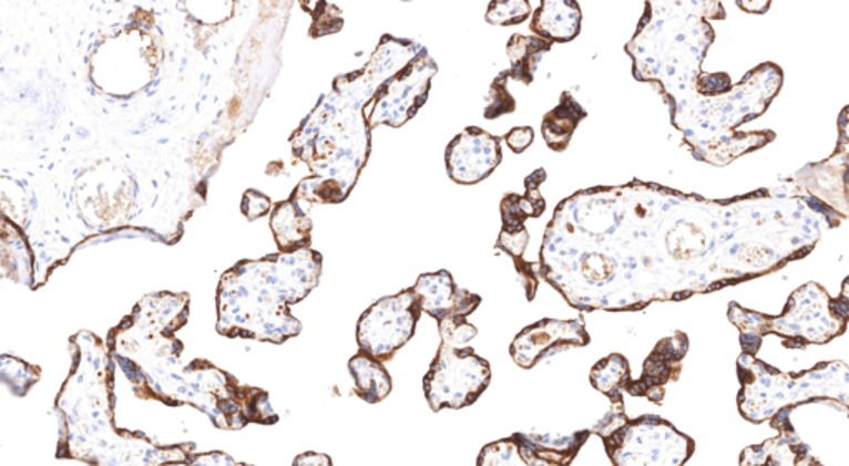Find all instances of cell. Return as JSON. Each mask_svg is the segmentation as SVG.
Masks as SVG:
<instances>
[{
  "instance_id": "cell-1",
  "label": "cell",
  "mask_w": 849,
  "mask_h": 466,
  "mask_svg": "<svg viewBox=\"0 0 849 466\" xmlns=\"http://www.w3.org/2000/svg\"><path fill=\"white\" fill-rule=\"evenodd\" d=\"M655 183L583 189L558 205L540 276L581 311H638L708 292L697 271L735 211Z\"/></svg>"
},
{
  "instance_id": "cell-2",
  "label": "cell",
  "mask_w": 849,
  "mask_h": 466,
  "mask_svg": "<svg viewBox=\"0 0 849 466\" xmlns=\"http://www.w3.org/2000/svg\"><path fill=\"white\" fill-rule=\"evenodd\" d=\"M705 19H725L722 3L645 2L636 35L626 45L634 79L651 83L668 112L694 99L702 60L715 39Z\"/></svg>"
},
{
  "instance_id": "cell-3",
  "label": "cell",
  "mask_w": 849,
  "mask_h": 466,
  "mask_svg": "<svg viewBox=\"0 0 849 466\" xmlns=\"http://www.w3.org/2000/svg\"><path fill=\"white\" fill-rule=\"evenodd\" d=\"M603 444L614 466H684L695 451L691 437L657 415L630 418Z\"/></svg>"
},
{
  "instance_id": "cell-4",
  "label": "cell",
  "mask_w": 849,
  "mask_h": 466,
  "mask_svg": "<svg viewBox=\"0 0 849 466\" xmlns=\"http://www.w3.org/2000/svg\"><path fill=\"white\" fill-rule=\"evenodd\" d=\"M491 369L471 348H453L441 342L427 375L423 392L434 414L443 408L470 407L487 391Z\"/></svg>"
},
{
  "instance_id": "cell-5",
  "label": "cell",
  "mask_w": 849,
  "mask_h": 466,
  "mask_svg": "<svg viewBox=\"0 0 849 466\" xmlns=\"http://www.w3.org/2000/svg\"><path fill=\"white\" fill-rule=\"evenodd\" d=\"M422 312L420 298L413 288L380 299L360 318L357 328L360 351L379 362L392 361L393 355L416 334Z\"/></svg>"
},
{
  "instance_id": "cell-6",
  "label": "cell",
  "mask_w": 849,
  "mask_h": 466,
  "mask_svg": "<svg viewBox=\"0 0 849 466\" xmlns=\"http://www.w3.org/2000/svg\"><path fill=\"white\" fill-rule=\"evenodd\" d=\"M546 169L538 168L524 179L526 193L523 196L510 195L501 199L500 211L503 228L498 236L494 249L507 252L513 259L514 268L520 276L521 284L526 291L528 301H533L538 291V276H540V262H528L524 251L530 241V232L524 228V222L530 218H540L546 211V201L540 193V186L546 182Z\"/></svg>"
},
{
  "instance_id": "cell-7",
  "label": "cell",
  "mask_w": 849,
  "mask_h": 466,
  "mask_svg": "<svg viewBox=\"0 0 849 466\" xmlns=\"http://www.w3.org/2000/svg\"><path fill=\"white\" fill-rule=\"evenodd\" d=\"M591 435V431L567 437L514 434L487 445L477 466H570Z\"/></svg>"
},
{
  "instance_id": "cell-8",
  "label": "cell",
  "mask_w": 849,
  "mask_h": 466,
  "mask_svg": "<svg viewBox=\"0 0 849 466\" xmlns=\"http://www.w3.org/2000/svg\"><path fill=\"white\" fill-rule=\"evenodd\" d=\"M437 72V63L423 46L412 62L399 70L390 82L383 83L382 96L374 110L372 126L380 123L402 126L413 118L427 102L431 79Z\"/></svg>"
},
{
  "instance_id": "cell-9",
  "label": "cell",
  "mask_w": 849,
  "mask_h": 466,
  "mask_svg": "<svg viewBox=\"0 0 849 466\" xmlns=\"http://www.w3.org/2000/svg\"><path fill=\"white\" fill-rule=\"evenodd\" d=\"M591 344L583 318L558 321L543 319L536 324L528 325L511 342L510 354L514 364L523 369H533L538 362L558 352L571 348H586Z\"/></svg>"
},
{
  "instance_id": "cell-10",
  "label": "cell",
  "mask_w": 849,
  "mask_h": 466,
  "mask_svg": "<svg viewBox=\"0 0 849 466\" xmlns=\"http://www.w3.org/2000/svg\"><path fill=\"white\" fill-rule=\"evenodd\" d=\"M503 159L498 136L480 126H468L444 149L448 176L458 185H477L487 179Z\"/></svg>"
},
{
  "instance_id": "cell-11",
  "label": "cell",
  "mask_w": 849,
  "mask_h": 466,
  "mask_svg": "<svg viewBox=\"0 0 849 466\" xmlns=\"http://www.w3.org/2000/svg\"><path fill=\"white\" fill-rule=\"evenodd\" d=\"M688 351V339L684 332H675L672 338L662 339L648 355L637 381H631L626 387L633 397H645L652 404L662 405L665 385L675 382L681 375L682 361Z\"/></svg>"
},
{
  "instance_id": "cell-12",
  "label": "cell",
  "mask_w": 849,
  "mask_h": 466,
  "mask_svg": "<svg viewBox=\"0 0 849 466\" xmlns=\"http://www.w3.org/2000/svg\"><path fill=\"white\" fill-rule=\"evenodd\" d=\"M412 288L420 298L422 311L438 322L444 318H468L481 304L480 296L458 288L444 269L420 276Z\"/></svg>"
},
{
  "instance_id": "cell-13",
  "label": "cell",
  "mask_w": 849,
  "mask_h": 466,
  "mask_svg": "<svg viewBox=\"0 0 849 466\" xmlns=\"http://www.w3.org/2000/svg\"><path fill=\"white\" fill-rule=\"evenodd\" d=\"M581 22H583V15H581L580 3L573 0H564V2L543 0L531 15L530 29L534 35L548 42L567 43L580 35Z\"/></svg>"
},
{
  "instance_id": "cell-14",
  "label": "cell",
  "mask_w": 849,
  "mask_h": 466,
  "mask_svg": "<svg viewBox=\"0 0 849 466\" xmlns=\"http://www.w3.org/2000/svg\"><path fill=\"white\" fill-rule=\"evenodd\" d=\"M586 116V110L570 92L561 93L560 105L548 112L541 123L544 142L553 152H564Z\"/></svg>"
},
{
  "instance_id": "cell-15",
  "label": "cell",
  "mask_w": 849,
  "mask_h": 466,
  "mask_svg": "<svg viewBox=\"0 0 849 466\" xmlns=\"http://www.w3.org/2000/svg\"><path fill=\"white\" fill-rule=\"evenodd\" d=\"M350 374L356 381V394L369 404H379L392 392V377L383 369L382 362L360 352L349 364Z\"/></svg>"
},
{
  "instance_id": "cell-16",
  "label": "cell",
  "mask_w": 849,
  "mask_h": 466,
  "mask_svg": "<svg viewBox=\"0 0 849 466\" xmlns=\"http://www.w3.org/2000/svg\"><path fill=\"white\" fill-rule=\"evenodd\" d=\"M553 49V43L540 39L536 35H521L514 33L508 40L507 53L511 62V75L516 82L531 85L536 75L538 65L543 60L544 53Z\"/></svg>"
},
{
  "instance_id": "cell-17",
  "label": "cell",
  "mask_w": 849,
  "mask_h": 466,
  "mask_svg": "<svg viewBox=\"0 0 849 466\" xmlns=\"http://www.w3.org/2000/svg\"><path fill=\"white\" fill-rule=\"evenodd\" d=\"M590 381L596 391L610 398L611 404L624 401L623 392L633 381L630 361L621 354L607 355L591 369Z\"/></svg>"
},
{
  "instance_id": "cell-18",
  "label": "cell",
  "mask_w": 849,
  "mask_h": 466,
  "mask_svg": "<svg viewBox=\"0 0 849 466\" xmlns=\"http://www.w3.org/2000/svg\"><path fill=\"white\" fill-rule=\"evenodd\" d=\"M510 79H513L511 70H504V72H500L494 76L493 83H491L490 86V92H488L487 95V106H484L483 112L484 118H501V116L510 115V113H513L514 110H516V100H514V96L511 95L510 90H508Z\"/></svg>"
},
{
  "instance_id": "cell-19",
  "label": "cell",
  "mask_w": 849,
  "mask_h": 466,
  "mask_svg": "<svg viewBox=\"0 0 849 466\" xmlns=\"http://www.w3.org/2000/svg\"><path fill=\"white\" fill-rule=\"evenodd\" d=\"M531 17V3L528 0H493L488 6L484 20L491 25L510 27L523 23Z\"/></svg>"
},
{
  "instance_id": "cell-20",
  "label": "cell",
  "mask_w": 849,
  "mask_h": 466,
  "mask_svg": "<svg viewBox=\"0 0 849 466\" xmlns=\"http://www.w3.org/2000/svg\"><path fill=\"white\" fill-rule=\"evenodd\" d=\"M438 331L441 342L453 348H463L478 334L477 328L471 325L467 318H444L438 322Z\"/></svg>"
},
{
  "instance_id": "cell-21",
  "label": "cell",
  "mask_w": 849,
  "mask_h": 466,
  "mask_svg": "<svg viewBox=\"0 0 849 466\" xmlns=\"http://www.w3.org/2000/svg\"><path fill=\"white\" fill-rule=\"evenodd\" d=\"M627 421H630V417H627L626 411H624V401L613 402L611 411L591 428V434L597 435L601 441H606L611 435L616 434Z\"/></svg>"
},
{
  "instance_id": "cell-22",
  "label": "cell",
  "mask_w": 849,
  "mask_h": 466,
  "mask_svg": "<svg viewBox=\"0 0 849 466\" xmlns=\"http://www.w3.org/2000/svg\"><path fill=\"white\" fill-rule=\"evenodd\" d=\"M504 142L510 146L511 152L520 153L526 152L530 148L531 143L534 142V130L531 126H516L511 128L510 132L504 135Z\"/></svg>"
},
{
  "instance_id": "cell-23",
  "label": "cell",
  "mask_w": 849,
  "mask_h": 466,
  "mask_svg": "<svg viewBox=\"0 0 849 466\" xmlns=\"http://www.w3.org/2000/svg\"><path fill=\"white\" fill-rule=\"evenodd\" d=\"M294 466H333V462L327 455L323 454H303L296 458Z\"/></svg>"
},
{
  "instance_id": "cell-24",
  "label": "cell",
  "mask_w": 849,
  "mask_h": 466,
  "mask_svg": "<svg viewBox=\"0 0 849 466\" xmlns=\"http://www.w3.org/2000/svg\"><path fill=\"white\" fill-rule=\"evenodd\" d=\"M838 132H840V135H838L837 148H847L849 145V105L840 113Z\"/></svg>"
},
{
  "instance_id": "cell-25",
  "label": "cell",
  "mask_w": 849,
  "mask_h": 466,
  "mask_svg": "<svg viewBox=\"0 0 849 466\" xmlns=\"http://www.w3.org/2000/svg\"><path fill=\"white\" fill-rule=\"evenodd\" d=\"M737 6L740 7V9H744L745 12L765 13L767 12L768 9H770L771 3L770 2H760V3L737 2Z\"/></svg>"
},
{
  "instance_id": "cell-26",
  "label": "cell",
  "mask_w": 849,
  "mask_h": 466,
  "mask_svg": "<svg viewBox=\"0 0 849 466\" xmlns=\"http://www.w3.org/2000/svg\"><path fill=\"white\" fill-rule=\"evenodd\" d=\"M241 108H243V99H241L239 95H236L233 100H231L229 108H227V115H229V118L236 120L237 116H239Z\"/></svg>"
}]
</instances>
